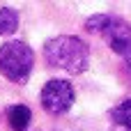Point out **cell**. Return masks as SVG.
Returning <instances> with one entry per match:
<instances>
[{
  "mask_svg": "<svg viewBox=\"0 0 131 131\" xmlns=\"http://www.w3.org/2000/svg\"><path fill=\"white\" fill-rule=\"evenodd\" d=\"M44 58L51 67L64 69L67 74H83L90 64V48L83 39L71 35H60L46 41Z\"/></svg>",
  "mask_w": 131,
  "mask_h": 131,
  "instance_id": "cell-1",
  "label": "cell"
},
{
  "mask_svg": "<svg viewBox=\"0 0 131 131\" xmlns=\"http://www.w3.org/2000/svg\"><path fill=\"white\" fill-rule=\"evenodd\" d=\"M35 64V53L25 41H7L0 46V74L12 83H25Z\"/></svg>",
  "mask_w": 131,
  "mask_h": 131,
  "instance_id": "cell-2",
  "label": "cell"
},
{
  "mask_svg": "<svg viewBox=\"0 0 131 131\" xmlns=\"http://www.w3.org/2000/svg\"><path fill=\"white\" fill-rule=\"evenodd\" d=\"M85 30L88 32H101L108 39L111 48L115 53H120V55L129 48V44H131L129 23H124L122 18H117L113 14H94V16H90L85 21Z\"/></svg>",
  "mask_w": 131,
  "mask_h": 131,
  "instance_id": "cell-3",
  "label": "cell"
},
{
  "mask_svg": "<svg viewBox=\"0 0 131 131\" xmlns=\"http://www.w3.org/2000/svg\"><path fill=\"white\" fill-rule=\"evenodd\" d=\"M74 104V88L69 81L53 78L41 88V106L51 115H62Z\"/></svg>",
  "mask_w": 131,
  "mask_h": 131,
  "instance_id": "cell-4",
  "label": "cell"
},
{
  "mask_svg": "<svg viewBox=\"0 0 131 131\" xmlns=\"http://www.w3.org/2000/svg\"><path fill=\"white\" fill-rule=\"evenodd\" d=\"M30 120H32V111L23 104H14L12 108H7V122L14 131H25Z\"/></svg>",
  "mask_w": 131,
  "mask_h": 131,
  "instance_id": "cell-5",
  "label": "cell"
},
{
  "mask_svg": "<svg viewBox=\"0 0 131 131\" xmlns=\"http://www.w3.org/2000/svg\"><path fill=\"white\" fill-rule=\"evenodd\" d=\"M111 117L117 127H124V129L131 131V99H124L120 101L113 111H111Z\"/></svg>",
  "mask_w": 131,
  "mask_h": 131,
  "instance_id": "cell-6",
  "label": "cell"
},
{
  "mask_svg": "<svg viewBox=\"0 0 131 131\" xmlns=\"http://www.w3.org/2000/svg\"><path fill=\"white\" fill-rule=\"evenodd\" d=\"M16 28H18V14H16V9L2 7L0 9V35H12V32H16Z\"/></svg>",
  "mask_w": 131,
  "mask_h": 131,
  "instance_id": "cell-7",
  "label": "cell"
},
{
  "mask_svg": "<svg viewBox=\"0 0 131 131\" xmlns=\"http://www.w3.org/2000/svg\"><path fill=\"white\" fill-rule=\"evenodd\" d=\"M122 58H124V62H127V67L131 69V44H129V48H127V51L122 53Z\"/></svg>",
  "mask_w": 131,
  "mask_h": 131,
  "instance_id": "cell-8",
  "label": "cell"
}]
</instances>
